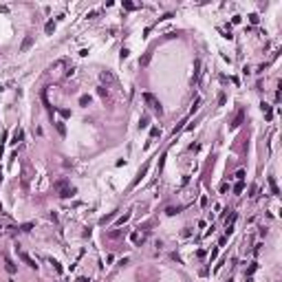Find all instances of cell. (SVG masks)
I'll list each match as a JSON object with an SVG mask.
<instances>
[{
    "label": "cell",
    "mask_w": 282,
    "mask_h": 282,
    "mask_svg": "<svg viewBox=\"0 0 282 282\" xmlns=\"http://www.w3.org/2000/svg\"><path fill=\"white\" fill-rule=\"evenodd\" d=\"M143 99H146V101H148V104H150V108H152L154 113L159 115V117H161V115H163V108H161V104H159V101H157V99H154V97H152V95H150V93H143Z\"/></svg>",
    "instance_id": "1"
},
{
    "label": "cell",
    "mask_w": 282,
    "mask_h": 282,
    "mask_svg": "<svg viewBox=\"0 0 282 282\" xmlns=\"http://www.w3.org/2000/svg\"><path fill=\"white\" fill-rule=\"evenodd\" d=\"M146 172H148V163H146V165H143V168L139 170V174H137V178H134V181H132V185H137V183H139V181H141V178H143V176H146Z\"/></svg>",
    "instance_id": "2"
},
{
    "label": "cell",
    "mask_w": 282,
    "mask_h": 282,
    "mask_svg": "<svg viewBox=\"0 0 282 282\" xmlns=\"http://www.w3.org/2000/svg\"><path fill=\"white\" fill-rule=\"evenodd\" d=\"M243 117H245V113H243V110H240V113L236 115V119H234V121H232V128H238V126L243 124Z\"/></svg>",
    "instance_id": "3"
},
{
    "label": "cell",
    "mask_w": 282,
    "mask_h": 282,
    "mask_svg": "<svg viewBox=\"0 0 282 282\" xmlns=\"http://www.w3.org/2000/svg\"><path fill=\"white\" fill-rule=\"evenodd\" d=\"M22 137H24L22 128H15V132H13V141H11V143H18V141H22Z\"/></svg>",
    "instance_id": "4"
},
{
    "label": "cell",
    "mask_w": 282,
    "mask_h": 282,
    "mask_svg": "<svg viewBox=\"0 0 282 282\" xmlns=\"http://www.w3.org/2000/svg\"><path fill=\"white\" fill-rule=\"evenodd\" d=\"M20 258H22V260H24V262H27V265H29V267H33V269H35V267H38V265H35V260H31V258H29V256H27V253H20Z\"/></svg>",
    "instance_id": "5"
},
{
    "label": "cell",
    "mask_w": 282,
    "mask_h": 282,
    "mask_svg": "<svg viewBox=\"0 0 282 282\" xmlns=\"http://www.w3.org/2000/svg\"><path fill=\"white\" fill-rule=\"evenodd\" d=\"M101 79H104V82H108V84H115L113 73H108V71H106V73H101Z\"/></svg>",
    "instance_id": "6"
},
{
    "label": "cell",
    "mask_w": 282,
    "mask_h": 282,
    "mask_svg": "<svg viewBox=\"0 0 282 282\" xmlns=\"http://www.w3.org/2000/svg\"><path fill=\"white\" fill-rule=\"evenodd\" d=\"M262 113H265V117H267V119H271V117H273L271 106H269V104H262Z\"/></svg>",
    "instance_id": "7"
},
{
    "label": "cell",
    "mask_w": 282,
    "mask_h": 282,
    "mask_svg": "<svg viewBox=\"0 0 282 282\" xmlns=\"http://www.w3.org/2000/svg\"><path fill=\"white\" fill-rule=\"evenodd\" d=\"M64 64H66V59H57V62H55V64L51 66V71H59V69H62Z\"/></svg>",
    "instance_id": "8"
},
{
    "label": "cell",
    "mask_w": 282,
    "mask_h": 282,
    "mask_svg": "<svg viewBox=\"0 0 282 282\" xmlns=\"http://www.w3.org/2000/svg\"><path fill=\"white\" fill-rule=\"evenodd\" d=\"M31 44H33V38L29 35V38H24V42H22V51H27V49H29Z\"/></svg>",
    "instance_id": "9"
},
{
    "label": "cell",
    "mask_w": 282,
    "mask_h": 282,
    "mask_svg": "<svg viewBox=\"0 0 282 282\" xmlns=\"http://www.w3.org/2000/svg\"><path fill=\"white\" fill-rule=\"evenodd\" d=\"M269 185H271V192L278 194V185H276V178H273V176H269Z\"/></svg>",
    "instance_id": "10"
},
{
    "label": "cell",
    "mask_w": 282,
    "mask_h": 282,
    "mask_svg": "<svg viewBox=\"0 0 282 282\" xmlns=\"http://www.w3.org/2000/svg\"><path fill=\"white\" fill-rule=\"evenodd\" d=\"M5 265H7V271L9 273H15V265L11 262V260H5Z\"/></svg>",
    "instance_id": "11"
},
{
    "label": "cell",
    "mask_w": 282,
    "mask_h": 282,
    "mask_svg": "<svg viewBox=\"0 0 282 282\" xmlns=\"http://www.w3.org/2000/svg\"><path fill=\"white\" fill-rule=\"evenodd\" d=\"M55 128H57L59 134H66V128H64V124H62V121H57V124H55Z\"/></svg>",
    "instance_id": "12"
},
{
    "label": "cell",
    "mask_w": 282,
    "mask_h": 282,
    "mask_svg": "<svg viewBox=\"0 0 282 282\" xmlns=\"http://www.w3.org/2000/svg\"><path fill=\"white\" fill-rule=\"evenodd\" d=\"M249 22H251V24H258V22H260V18H258L256 13H251V15H249Z\"/></svg>",
    "instance_id": "13"
},
{
    "label": "cell",
    "mask_w": 282,
    "mask_h": 282,
    "mask_svg": "<svg viewBox=\"0 0 282 282\" xmlns=\"http://www.w3.org/2000/svg\"><path fill=\"white\" fill-rule=\"evenodd\" d=\"M243 190H245V185H243V181H240V183H238L236 188H234V192H236V194H240V192H243Z\"/></svg>",
    "instance_id": "14"
},
{
    "label": "cell",
    "mask_w": 282,
    "mask_h": 282,
    "mask_svg": "<svg viewBox=\"0 0 282 282\" xmlns=\"http://www.w3.org/2000/svg\"><path fill=\"white\" fill-rule=\"evenodd\" d=\"M53 29H55V24H53V22H46V27H44V31H46V33H51Z\"/></svg>",
    "instance_id": "15"
},
{
    "label": "cell",
    "mask_w": 282,
    "mask_h": 282,
    "mask_svg": "<svg viewBox=\"0 0 282 282\" xmlns=\"http://www.w3.org/2000/svg\"><path fill=\"white\" fill-rule=\"evenodd\" d=\"M88 101H90V97H88V95H84V97L79 99V104H82V106H86V104H88Z\"/></svg>",
    "instance_id": "16"
},
{
    "label": "cell",
    "mask_w": 282,
    "mask_h": 282,
    "mask_svg": "<svg viewBox=\"0 0 282 282\" xmlns=\"http://www.w3.org/2000/svg\"><path fill=\"white\" fill-rule=\"evenodd\" d=\"M139 126H141V128H146V126H148V115H143V117H141V124H139Z\"/></svg>",
    "instance_id": "17"
},
{
    "label": "cell",
    "mask_w": 282,
    "mask_h": 282,
    "mask_svg": "<svg viewBox=\"0 0 282 282\" xmlns=\"http://www.w3.org/2000/svg\"><path fill=\"white\" fill-rule=\"evenodd\" d=\"M236 178H238V181H243V178H245V170H238V172H236Z\"/></svg>",
    "instance_id": "18"
},
{
    "label": "cell",
    "mask_w": 282,
    "mask_h": 282,
    "mask_svg": "<svg viewBox=\"0 0 282 282\" xmlns=\"http://www.w3.org/2000/svg\"><path fill=\"white\" fill-rule=\"evenodd\" d=\"M128 218H130V214H124V216L119 218V225H124V223H126V220H128Z\"/></svg>",
    "instance_id": "19"
},
{
    "label": "cell",
    "mask_w": 282,
    "mask_h": 282,
    "mask_svg": "<svg viewBox=\"0 0 282 282\" xmlns=\"http://www.w3.org/2000/svg\"><path fill=\"white\" fill-rule=\"evenodd\" d=\"M157 134H159V128H152V130H150V139H154Z\"/></svg>",
    "instance_id": "20"
},
{
    "label": "cell",
    "mask_w": 282,
    "mask_h": 282,
    "mask_svg": "<svg viewBox=\"0 0 282 282\" xmlns=\"http://www.w3.org/2000/svg\"><path fill=\"white\" fill-rule=\"evenodd\" d=\"M9 282H13V280H9Z\"/></svg>",
    "instance_id": "21"
}]
</instances>
